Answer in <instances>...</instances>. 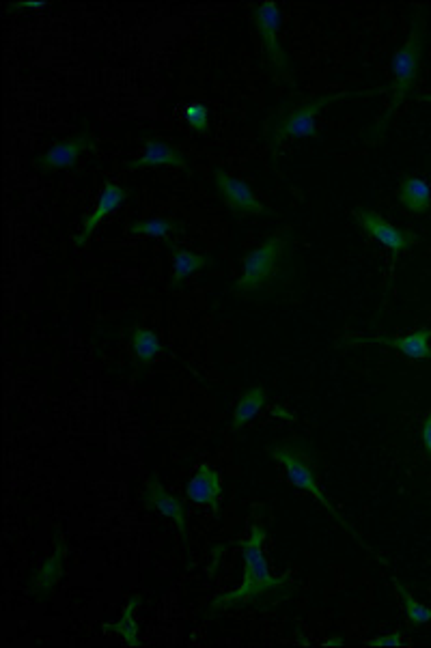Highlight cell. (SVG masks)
<instances>
[{"label":"cell","instance_id":"9c48e42d","mask_svg":"<svg viewBox=\"0 0 431 648\" xmlns=\"http://www.w3.org/2000/svg\"><path fill=\"white\" fill-rule=\"evenodd\" d=\"M347 345H384L401 351L403 356L410 360H429L431 358V330L421 328L416 332H410L406 336H354L343 341Z\"/></svg>","mask_w":431,"mask_h":648},{"label":"cell","instance_id":"5b68a950","mask_svg":"<svg viewBox=\"0 0 431 648\" xmlns=\"http://www.w3.org/2000/svg\"><path fill=\"white\" fill-rule=\"evenodd\" d=\"M285 248H287L285 235H272L259 248L250 250L244 257L242 276L238 278V283L233 285V293L250 295V293H257L261 287H266V283H270L278 270V263H281L285 255Z\"/></svg>","mask_w":431,"mask_h":648},{"label":"cell","instance_id":"9a60e30c","mask_svg":"<svg viewBox=\"0 0 431 648\" xmlns=\"http://www.w3.org/2000/svg\"><path fill=\"white\" fill-rule=\"evenodd\" d=\"M164 246L169 250V255L173 257V276H171V287H179L184 283L186 278L194 276L201 272L203 267L212 265V259L207 255H199V252H192L186 248H179L171 237L164 239Z\"/></svg>","mask_w":431,"mask_h":648},{"label":"cell","instance_id":"6da1fadb","mask_svg":"<svg viewBox=\"0 0 431 648\" xmlns=\"http://www.w3.org/2000/svg\"><path fill=\"white\" fill-rule=\"evenodd\" d=\"M268 453L272 459H276L278 463H283L285 466V472H287V483L291 487H296L300 491H307L311 493V496L324 506V509L332 515V519L337 521V524H341L347 532L352 534V537L363 545L369 554L373 556H378L373 552V549L358 537V532L347 524V519L335 509V506H332L330 498L324 493L322 485H319V476H317V457L313 453V448H311V442L307 440H283V442H274L268 446ZM380 558V556H378ZM382 560V558H380Z\"/></svg>","mask_w":431,"mask_h":648},{"label":"cell","instance_id":"52a82bcc","mask_svg":"<svg viewBox=\"0 0 431 648\" xmlns=\"http://www.w3.org/2000/svg\"><path fill=\"white\" fill-rule=\"evenodd\" d=\"M352 218L356 220L358 227L363 229L371 239L380 242L384 248L391 250L393 255L406 252L410 246H414L416 242H419V235L395 227V224H391L386 218H382L378 211H373V209L358 207V209L352 211Z\"/></svg>","mask_w":431,"mask_h":648},{"label":"cell","instance_id":"8fae6325","mask_svg":"<svg viewBox=\"0 0 431 648\" xmlns=\"http://www.w3.org/2000/svg\"><path fill=\"white\" fill-rule=\"evenodd\" d=\"M128 196H130L128 188L119 186V183H115V181H106L100 199H97L93 211L85 218V224H82V231L76 235L74 244L78 248L85 246L89 242V237L93 235V231L104 222V218H108L115 209H119L125 201H128Z\"/></svg>","mask_w":431,"mask_h":648},{"label":"cell","instance_id":"7a4b0ae2","mask_svg":"<svg viewBox=\"0 0 431 648\" xmlns=\"http://www.w3.org/2000/svg\"><path fill=\"white\" fill-rule=\"evenodd\" d=\"M423 48H425V20H423V13L416 11L406 44L401 46V50L395 52L393 61H391L393 82H391V87H388V91L393 93L391 104H388V110L384 112L382 119L369 130L367 143H371V145L380 143L388 130V125H391L393 117L397 115V110L401 108L403 102H406V97L414 91L416 78H419L421 59H423Z\"/></svg>","mask_w":431,"mask_h":648},{"label":"cell","instance_id":"e0dca14e","mask_svg":"<svg viewBox=\"0 0 431 648\" xmlns=\"http://www.w3.org/2000/svg\"><path fill=\"white\" fill-rule=\"evenodd\" d=\"M130 347H132V354H134L138 366H141V371H145L147 366L164 351L156 332H151L147 328H132Z\"/></svg>","mask_w":431,"mask_h":648},{"label":"cell","instance_id":"30bf717a","mask_svg":"<svg viewBox=\"0 0 431 648\" xmlns=\"http://www.w3.org/2000/svg\"><path fill=\"white\" fill-rule=\"evenodd\" d=\"M93 134L89 130H82L74 138L61 140V143L52 145L46 153L35 160V166L41 171H61V168H69L78 162L82 153L93 147Z\"/></svg>","mask_w":431,"mask_h":648},{"label":"cell","instance_id":"8992f818","mask_svg":"<svg viewBox=\"0 0 431 648\" xmlns=\"http://www.w3.org/2000/svg\"><path fill=\"white\" fill-rule=\"evenodd\" d=\"M253 20L257 26V33L261 37L263 50H266V59L272 67L276 78L291 80L289 78V59L278 41V28H281V11L272 3V0H263V3L253 7Z\"/></svg>","mask_w":431,"mask_h":648},{"label":"cell","instance_id":"44dd1931","mask_svg":"<svg viewBox=\"0 0 431 648\" xmlns=\"http://www.w3.org/2000/svg\"><path fill=\"white\" fill-rule=\"evenodd\" d=\"M138 603H141V597H132L128 608L123 610V616L119 618V623L106 627L110 631H117L119 636L125 638V642H128L130 646H138V644H141V640H138V636H136V623H134V610H136Z\"/></svg>","mask_w":431,"mask_h":648},{"label":"cell","instance_id":"4fadbf2b","mask_svg":"<svg viewBox=\"0 0 431 648\" xmlns=\"http://www.w3.org/2000/svg\"><path fill=\"white\" fill-rule=\"evenodd\" d=\"M145 502L149 509L158 511L166 519L175 521V526L179 528V534H182V541L188 545V528H186V509L184 502L175 498L173 493L166 491L156 478H149L147 491H145Z\"/></svg>","mask_w":431,"mask_h":648},{"label":"cell","instance_id":"d6986e66","mask_svg":"<svg viewBox=\"0 0 431 648\" xmlns=\"http://www.w3.org/2000/svg\"><path fill=\"white\" fill-rule=\"evenodd\" d=\"M391 582L395 586V590L399 593L401 597V603H403V612H406V623L410 629H416V627H421L425 623H431V608H427V605L419 603L414 597L410 590L403 586L397 577L393 575L391 577Z\"/></svg>","mask_w":431,"mask_h":648},{"label":"cell","instance_id":"7c38bea8","mask_svg":"<svg viewBox=\"0 0 431 648\" xmlns=\"http://www.w3.org/2000/svg\"><path fill=\"white\" fill-rule=\"evenodd\" d=\"M220 493H222V476L207 463H201L194 472L192 481L186 487V496L194 504L210 506L214 515H220Z\"/></svg>","mask_w":431,"mask_h":648},{"label":"cell","instance_id":"603a6c76","mask_svg":"<svg viewBox=\"0 0 431 648\" xmlns=\"http://www.w3.org/2000/svg\"><path fill=\"white\" fill-rule=\"evenodd\" d=\"M365 646H403V636L399 631H391V633H384L380 638H373V640H365Z\"/></svg>","mask_w":431,"mask_h":648},{"label":"cell","instance_id":"2e32d148","mask_svg":"<svg viewBox=\"0 0 431 648\" xmlns=\"http://www.w3.org/2000/svg\"><path fill=\"white\" fill-rule=\"evenodd\" d=\"M397 199L412 214H425L431 207V186L421 177H403L397 188Z\"/></svg>","mask_w":431,"mask_h":648},{"label":"cell","instance_id":"ba28073f","mask_svg":"<svg viewBox=\"0 0 431 648\" xmlns=\"http://www.w3.org/2000/svg\"><path fill=\"white\" fill-rule=\"evenodd\" d=\"M214 186H216L218 194L222 196V201L227 203V207L233 211L235 216L270 214V209L257 199L248 183H244L242 179L231 177L229 173L222 171V168H216L214 171Z\"/></svg>","mask_w":431,"mask_h":648},{"label":"cell","instance_id":"4316f807","mask_svg":"<svg viewBox=\"0 0 431 648\" xmlns=\"http://www.w3.org/2000/svg\"><path fill=\"white\" fill-rule=\"evenodd\" d=\"M416 100H419V102H427V104H431V93H421V95H416Z\"/></svg>","mask_w":431,"mask_h":648},{"label":"cell","instance_id":"5bb4252c","mask_svg":"<svg viewBox=\"0 0 431 648\" xmlns=\"http://www.w3.org/2000/svg\"><path fill=\"white\" fill-rule=\"evenodd\" d=\"M149 166L151 168L166 166V168H182V171H190V164L184 153L158 138H147L143 156L128 164L130 171H136V168H149Z\"/></svg>","mask_w":431,"mask_h":648},{"label":"cell","instance_id":"7402d4cb","mask_svg":"<svg viewBox=\"0 0 431 648\" xmlns=\"http://www.w3.org/2000/svg\"><path fill=\"white\" fill-rule=\"evenodd\" d=\"M186 121L190 128L194 132H199L201 136H207L210 134V110H207V106L199 104V102H194L186 108Z\"/></svg>","mask_w":431,"mask_h":648},{"label":"cell","instance_id":"d4e9b609","mask_svg":"<svg viewBox=\"0 0 431 648\" xmlns=\"http://www.w3.org/2000/svg\"><path fill=\"white\" fill-rule=\"evenodd\" d=\"M270 414H272V416H276V418L289 420V422H294V420H296V416H294V414H291V412H287V410H285V407H281V405H274Z\"/></svg>","mask_w":431,"mask_h":648},{"label":"cell","instance_id":"3957f363","mask_svg":"<svg viewBox=\"0 0 431 648\" xmlns=\"http://www.w3.org/2000/svg\"><path fill=\"white\" fill-rule=\"evenodd\" d=\"M263 541H266V526L253 524L250 526L248 537L242 543V556H244V580L240 588L231 590V593L220 595L212 601V612L229 610L235 605L250 603L259 597H266L268 593H276L278 588H283L287 577H274L270 573L266 554H263Z\"/></svg>","mask_w":431,"mask_h":648},{"label":"cell","instance_id":"ac0fdd59","mask_svg":"<svg viewBox=\"0 0 431 648\" xmlns=\"http://www.w3.org/2000/svg\"><path fill=\"white\" fill-rule=\"evenodd\" d=\"M266 401H268L266 388L255 386V388L246 390L242 394V399L238 401V405H235V410H233V418H231L233 431H240L248 420H253L259 414L261 407L266 405Z\"/></svg>","mask_w":431,"mask_h":648},{"label":"cell","instance_id":"83f0119b","mask_svg":"<svg viewBox=\"0 0 431 648\" xmlns=\"http://www.w3.org/2000/svg\"><path fill=\"white\" fill-rule=\"evenodd\" d=\"M324 646H343V638H335V640H326Z\"/></svg>","mask_w":431,"mask_h":648},{"label":"cell","instance_id":"484cf974","mask_svg":"<svg viewBox=\"0 0 431 648\" xmlns=\"http://www.w3.org/2000/svg\"><path fill=\"white\" fill-rule=\"evenodd\" d=\"M46 3H11L9 9H44Z\"/></svg>","mask_w":431,"mask_h":648},{"label":"cell","instance_id":"ffe728a7","mask_svg":"<svg viewBox=\"0 0 431 648\" xmlns=\"http://www.w3.org/2000/svg\"><path fill=\"white\" fill-rule=\"evenodd\" d=\"M175 231H177V224L171 218H147V220H138V222L130 224V233L132 235L166 239Z\"/></svg>","mask_w":431,"mask_h":648},{"label":"cell","instance_id":"277c9868","mask_svg":"<svg viewBox=\"0 0 431 648\" xmlns=\"http://www.w3.org/2000/svg\"><path fill=\"white\" fill-rule=\"evenodd\" d=\"M388 89H369V91H343V93H330V95H317L313 100H307L300 106H294L291 110L278 115L272 130L268 134V143L274 153H278V147L285 138H317L315 119L319 112L326 106L335 104L339 100H350V97H369V95H384Z\"/></svg>","mask_w":431,"mask_h":648},{"label":"cell","instance_id":"cb8c5ba5","mask_svg":"<svg viewBox=\"0 0 431 648\" xmlns=\"http://www.w3.org/2000/svg\"><path fill=\"white\" fill-rule=\"evenodd\" d=\"M421 440H423L427 455H431V414L425 418L423 427H421Z\"/></svg>","mask_w":431,"mask_h":648}]
</instances>
